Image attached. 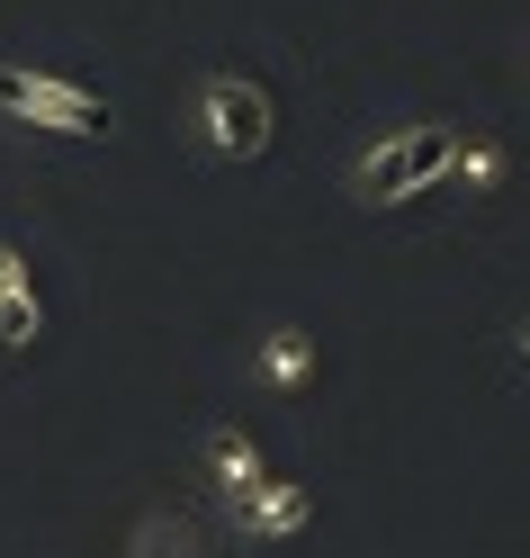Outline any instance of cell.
I'll list each match as a JSON object with an SVG mask.
<instances>
[{
    "label": "cell",
    "instance_id": "5",
    "mask_svg": "<svg viewBox=\"0 0 530 558\" xmlns=\"http://www.w3.org/2000/svg\"><path fill=\"white\" fill-rule=\"evenodd\" d=\"M504 171H513L504 135H458V154H449V181L468 190V198H494V190H504Z\"/></svg>",
    "mask_w": 530,
    "mask_h": 558
},
{
    "label": "cell",
    "instance_id": "2",
    "mask_svg": "<svg viewBox=\"0 0 530 558\" xmlns=\"http://www.w3.org/2000/svg\"><path fill=\"white\" fill-rule=\"evenodd\" d=\"M189 126H198V145L217 162H261L270 154V90L252 73H207Z\"/></svg>",
    "mask_w": 530,
    "mask_h": 558
},
{
    "label": "cell",
    "instance_id": "1",
    "mask_svg": "<svg viewBox=\"0 0 530 558\" xmlns=\"http://www.w3.org/2000/svg\"><path fill=\"white\" fill-rule=\"evenodd\" d=\"M449 154H458V135H449V126H386L378 145L350 162V198H360V207L422 198V190H441V181H449Z\"/></svg>",
    "mask_w": 530,
    "mask_h": 558
},
{
    "label": "cell",
    "instance_id": "7",
    "mask_svg": "<svg viewBox=\"0 0 530 558\" xmlns=\"http://www.w3.org/2000/svg\"><path fill=\"white\" fill-rule=\"evenodd\" d=\"M261 378H270V388H306V378H315V342H306L297 325H279V333L261 342Z\"/></svg>",
    "mask_w": 530,
    "mask_h": 558
},
{
    "label": "cell",
    "instance_id": "6",
    "mask_svg": "<svg viewBox=\"0 0 530 558\" xmlns=\"http://www.w3.org/2000/svg\"><path fill=\"white\" fill-rule=\"evenodd\" d=\"M234 505H243L252 532H297V522L315 513V496H306V486H288V477H261L252 496H234Z\"/></svg>",
    "mask_w": 530,
    "mask_h": 558
},
{
    "label": "cell",
    "instance_id": "3",
    "mask_svg": "<svg viewBox=\"0 0 530 558\" xmlns=\"http://www.w3.org/2000/svg\"><path fill=\"white\" fill-rule=\"evenodd\" d=\"M0 109L19 126H46V135H109V99L63 82V73H10L0 63Z\"/></svg>",
    "mask_w": 530,
    "mask_h": 558
},
{
    "label": "cell",
    "instance_id": "4",
    "mask_svg": "<svg viewBox=\"0 0 530 558\" xmlns=\"http://www.w3.org/2000/svg\"><path fill=\"white\" fill-rule=\"evenodd\" d=\"M37 333H46V306H37V279H27V253L0 243V352H19Z\"/></svg>",
    "mask_w": 530,
    "mask_h": 558
},
{
    "label": "cell",
    "instance_id": "9",
    "mask_svg": "<svg viewBox=\"0 0 530 558\" xmlns=\"http://www.w3.org/2000/svg\"><path fill=\"white\" fill-rule=\"evenodd\" d=\"M513 342H521V361H530V316H521V325H513Z\"/></svg>",
    "mask_w": 530,
    "mask_h": 558
},
{
    "label": "cell",
    "instance_id": "8",
    "mask_svg": "<svg viewBox=\"0 0 530 558\" xmlns=\"http://www.w3.org/2000/svg\"><path fill=\"white\" fill-rule=\"evenodd\" d=\"M207 460H217V477L234 486V496H252V486H261V450L243 441V433H207Z\"/></svg>",
    "mask_w": 530,
    "mask_h": 558
}]
</instances>
